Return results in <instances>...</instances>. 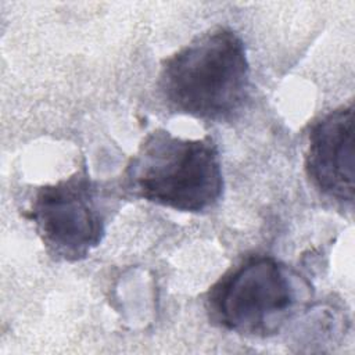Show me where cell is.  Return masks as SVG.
I'll return each mask as SVG.
<instances>
[{
  "mask_svg": "<svg viewBox=\"0 0 355 355\" xmlns=\"http://www.w3.org/2000/svg\"><path fill=\"white\" fill-rule=\"evenodd\" d=\"M158 89L166 107L208 122L232 119L250 94V62L243 39L215 26L162 60Z\"/></svg>",
  "mask_w": 355,
  "mask_h": 355,
  "instance_id": "1",
  "label": "cell"
},
{
  "mask_svg": "<svg viewBox=\"0 0 355 355\" xmlns=\"http://www.w3.org/2000/svg\"><path fill=\"white\" fill-rule=\"evenodd\" d=\"M125 193L180 212L200 214L223 193V172L212 137L183 139L165 129L150 132L129 159Z\"/></svg>",
  "mask_w": 355,
  "mask_h": 355,
  "instance_id": "2",
  "label": "cell"
},
{
  "mask_svg": "<svg viewBox=\"0 0 355 355\" xmlns=\"http://www.w3.org/2000/svg\"><path fill=\"white\" fill-rule=\"evenodd\" d=\"M116 202L115 194L83 166L36 187L24 216L33 223L53 259L79 262L101 243Z\"/></svg>",
  "mask_w": 355,
  "mask_h": 355,
  "instance_id": "3",
  "label": "cell"
},
{
  "mask_svg": "<svg viewBox=\"0 0 355 355\" xmlns=\"http://www.w3.org/2000/svg\"><path fill=\"white\" fill-rule=\"evenodd\" d=\"M298 301V287L286 265L270 255H250L208 290L205 306L219 327L252 337L279 331Z\"/></svg>",
  "mask_w": 355,
  "mask_h": 355,
  "instance_id": "4",
  "label": "cell"
},
{
  "mask_svg": "<svg viewBox=\"0 0 355 355\" xmlns=\"http://www.w3.org/2000/svg\"><path fill=\"white\" fill-rule=\"evenodd\" d=\"M305 172L312 186L340 204H354V105H340L315 123L308 133Z\"/></svg>",
  "mask_w": 355,
  "mask_h": 355,
  "instance_id": "5",
  "label": "cell"
}]
</instances>
